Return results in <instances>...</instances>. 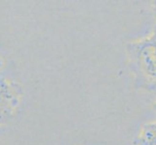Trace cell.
Wrapping results in <instances>:
<instances>
[{
	"instance_id": "1",
	"label": "cell",
	"mask_w": 156,
	"mask_h": 145,
	"mask_svg": "<svg viewBox=\"0 0 156 145\" xmlns=\"http://www.w3.org/2000/svg\"><path fill=\"white\" fill-rule=\"evenodd\" d=\"M126 51L140 85L156 89V25L147 35L128 43Z\"/></svg>"
},
{
	"instance_id": "2",
	"label": "cell",
	"mask_w": 156,
	"mask_h": 145,
	"mask_svg": "<svg viewBox=\"0 0 156 145\" xmlns=\"http://www.w3.org/2000/svg\"><path fill=\"white\" fill-rule=\"evenodd\" d=\"M23 99V90L16 80L0 77V126L7 124L18 113Z\"/></svg>"
},
{
	"instance_id": "3",
	"label": "cell",
	"mask_w": 156,
	"mask_h": 145,
	"mask_svg": "<svg viewBox=\"0 0 156 145\" xmlns=\"http://www.w3.org/2000/svg\"><path fill=\"white\" fill-rule=\"evenodd\" d=\"M138 145H156V122L142 127L138 136Z\"/></svg>"
},
{
	"instance_id": "4",
	"label": "cell",
	"mask_w": 156,
	"mask_h": 145,
	"mask_svg": "<svg viewBox=\"0 0 156 145\" xmlns=\"http://www.w3.org/2000/svg\"><path fill=\"white\" fill-rule=\"evenodd\" d=\"M2 66H3V60H2L1 58H0V69L2 68Z\"/></svg>"
},
{
	"instance_id": "5",
	"label": "cell",
	"mask_w": 156,
	"mask_h": 145,
	"mask_svg": "<svg viewBox=\"0 0 156 145\" xmlns=\"http://www.w3.org/2000/svg\"><path fill=\"white\" fill-rule=\"evenodd\" d=\"M155 107H156V105H155Z\"/></svg>"
}]
</instances>
